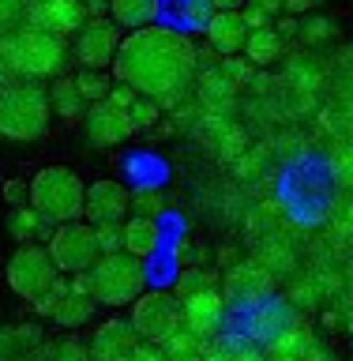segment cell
Here are the masks:
<instances>
[{
    "label": "cell",
    "mask_w": 353,
    "mask_h": 361,
    "mask_svg": "<svg viewBox=\"0 0 353 361\" xmlns=\"http://www.w3.org/2000/svg\"><path fill=\"white\" fill-rule=\"evenodd\" d=\"M113 72L135 94L154 98L162 109H173L196 83L199 53L185 30L151 23V27L128 30V38H120Z\"/></svg>",
    "instance_id": "1"
},
{
    "label": "cell",
    "mask_w": 353,
    "mask_h": 361,
    "mask_svg": "<svg viewBox=\"0 0 353 361\" xmlns=\"http://www.w3.org/2000/svg\"><path fill=\"white\" fill-rule=\"evenodd\" d=\"M68 68V38L45 34L30 23L0 34V72H8L11 79H56Z\"/></svg>",
    "instance_id": "2"
},
{
    "label": "cell",
    "mask_w": 353,
    "mask_h": 361,
    "mask_svg": "<svg viewBox=\"0 0 353 361\" xmlns=\"http://www.w3.org/2000/svg\"><path fill=\"white\" fill-rule=\"evenodd\" d=\"M49 90L34 79H8L0 83V135L16 143H34L49 132Z\"/></svg>",
    "instance_id": "3"
},
{
    "label": "cell",
    "mask_w": 353,
    "mask_h": 361,
    "mask_svg": "<svg viewBox=\"0 0 353 361\" xmlns=\"http://www.w3.org/2000/svg\"><path fill=\"white\" fill-rule=\"evenodd\" d=\"M27 203L49 226L75 222V219H83L87 185L79 180L75 169H68V166H45V169H38V173L30 177Z\"/></svg>",
    "instance_id": "4"
},
{
    "label": "cell",
    "mask_w": 353,
    "mask_h": 361,
    "mask_svg": "<svg viewBox=\"0 0 353 361\" xmlns=\"http://www.w3.org/2000/svg\"><path fill=\"white\" fill-rule=\"evenodd\" d=\"M83 282H87V293L98 305H106V309H124V305H132L143 293L147 267H143L140 256L124 252V248L120 252H101L98 264L90 271H83Z\"/></svg>",
    "instance_id": "5"
},
{
    "label": "cell",
    "mask_w": 353,
    "mask_h": 361,
    "mask_svg": "<svg viewBox=\"0 0 353 361\" xmlns=\"http://www.w3.org/2000/svg\"><path fill=\"white\" fill-rule=\"evenodd\" d=\"M4 279H8V286L30 305L45 301L64 282L56 264H53V256H49V248H42V245H19L16 252L8 256Z\"/></svg>",
    "instance_id": "6"
},
{
    "label": "cell",
    "mask_w": 353,
    "mask_h": 361,
    "mask_svg": "<svg viewBox=\"0 0 353 361\" xmlns=\"http://www.w3.org/2000/svg\"><path fill=\"white\" fill-rule=\"evenodd\" d=\"M45 248H49L53 264L56 271H64V275H83V271H90L101 259V245H98V233L90 222H61L53 226L49 241H45Z\"/></svg>",
    "instance_id": "7"
},
{
    "label": "cell",
    "mask_w": 353,
    "mask_h": 361,
    "mask_svg": "<svg viewBox=\"0 0 353 361\" xmlns=\"http://www.w3.org/2000/svg\"><path fill=\"white\" fill-rule=\"evenodd\" d=\"M180 324H185V309H180L177 293L151 290V293H140V298L132 301V327L143 343L162 346Z\"/></svg>",
    "instance_id": "8"
},
{
    "label": "cell",
    "mask_w": 353,
    "mask_h": 361,
    "mask_svg": "<svg viewBox=\"0 0 353 361\" xmlns=\"http://www.w3.org/2000/svg\"><path fill=\"white\" fill-rule=\"evenodd\" d=\"M117 49H120V27L106 16L87 19L72 38V56L83 68H109L117 61Z\"/></svg>",
    "instance_id": "9"
},
{
    "label": "cell",
    "mask_w": 353,
    "mask_h": 361,
    "mask_svg": "<svg viewBox=\"0 0 353 361\" xmlns=\"http://www.w3.org/2000/svg\"><path fill=\"white\" fill-rule=\"evenodd\" d=\"M94 298L87 293V282H83V275H79L72 286L68 282H61L49 298L45 301H38V312L42 316H49V320H56L61 327H79V324H87L90 316H94Z\"/></svg>",
    "instance_id": "10"
},
{
    "label": "cell",
    "mask_w": 353,
    "mask_h": 361,
    "mask_svg": "<svg viewBox=\"0 0 353 361\" xmlns=\"http://www.w3.org/2000/svg\"><path fill=\"white\" fill-rule=\"evenodd\" d=\"M90 16L83 8V0H30L27 8V23L56 38H75Z\"/></svg>",
    "instance_id": "11"
},
{
    "label": "cell",
    "mask_w": 353,
    "mask_h": 361,
    "mask_svg": "<svg viewBox=\"0 0 353 361\" xmlns=\"http://www.w3.org/2000/svg\"><path fill=\"white\" fill-rule=\"evenodd\" d=\"M132 207V192L113 177H101L94 185H87V203H83V214L90 226H101V222H120Z\"/></svg>",
    "instance_id": "12"
},
{
    "label": "cell",
    "mask_w": 353,
    "mask_h": 361,
    "mask_svg": "<svg viewBox=\"0 0 353 361\" xmlns=\"http://www.w3.org/2000/svg\"><path fill=\"white\" fill-rule=\"evenodd\" d=\"M83 128H87V140L94 147H117L135 132L128 121V109H117L113 102H94L83 117Z\"/></svg>",
    "instance_id": "13"
},
{
    "label": "cell",
    "mask_w": 353,
    "mask_h": 361,
    "mask_svg": "<svg viewBox=\"0 0 353 361\" xmlns=\"http://www.w3.org/2000/svg\"><path fill=\"white\" fill-rule=\"evenodd\" d=\"M180 309H185V327H188V331H196L203 343L218 335L222 324H225V301H222V293L214 286L185 298V301H180Z\"/></svg>",
    "instance_id": "14"
},
{
    "label": "cell",
    "mask_w": 353,
    "mask_h": 361,
    "mask_svg": "<svg viewBox=\"0 0 353 361\" xmlns=\"http://www.w3.org/2000/svg\"><path fill=\"white\" fill-rule=\"evenodd\" d=\"M140 346L132 320H106L90 338V361H128Z\"/></svg>",
    "instance_id": "15"
},
{
    "label": "cell",
    "mask_w": 353,
    "mask_h": 361,
    "mask_svg": "<svg viewBox=\"0 0 353 361\" xmlns=\"http://www.w3.org/2000/svg\"><path fill=\"white\" fill-rule=\"evenodd\" d=\"M203 34H207L211 49L218 56H233V53H244V42L252 34V27L244 23L241 11H214Z\"/></svg>",
    "instance_id": "16"
},
{
    "label": "cell",
    "mask_w": 353,
    "mask_h": 361,
    "mask_svg": "<svg viewBox=\"0 0 353 361\" xmlns=\"http://www.w3.org/2000/svg\"><path fill=\"white\" fill-rule=\"evenodd\" d=\"M162 16H169V27L177 30H207L214 16L211 0H162Z\"/></svg>",
    "instance_id": "17"
},
{
    "label": "cell",
    "mask_w": 353,
    "mask_h": 361,
    "mask_svg": "<svg viewBox=\"0 0 353 361\" xmlns=\"http://www.w3.org/2000/svg\"><path fill=\"white\" fill-rule=\"evenodd\" d=\"M49 106H53V113L61 121H83L87 109H90V102L79 94L75 75H56L53 87H49Z\"/></svg>",
    "instance_id": "18"
},
{
    "label": "cell",
    "mask_w": 353,
    "mask_h": 361,
    "mask_svg": "<svg viewBox=\"0 0 353 361\" xmlns=\"http://www.w3.org/2000/svg\"><path fill=\"white\" fill-rule=\"evenodd\" d=\"M42 346V327L38 324H8L0 327V361H19Z\"/></svg>",
    "instance_id": "19"
},
{
    "label": "cell",
    "mask_w": 353,
    "mask_h": 361,
    "mask_svg": "<svg viewBox=\"0 0 353 361\" xmlns=\"http://www.w3.org/2000/svg\"><path fill=\"white\" fill-rule=\"evenodd\" d=\"M162 16V0H109V19L124 30H140Z\"/></svg>",
    "instance_id": "20"
},
{
    "label": "cell",
    "mask_w": 353,
    "mask_h": 361,
    "mask_svg": "<svg viewBox=\"0 0 353 361\" xmlns=\"http://www.w3.org/2000/svg\"><path fill=\"white\" fill-rule=\"evenodd\" d=\"M158 248V219H143V214H135V219L124 222V252L132 256H154Z\"/></svg>",
    "instance_id": "21"
},
{
    "label": "cell",
    "mask_w": 353,
    "mask_h": 361,
    "mask_svg": "<svg viewBox=\"0 0 353 361\" xmlns=\"http://www.w3.org/2000/svg\"><path fill=\"white\" fill-rule=\"evenodd\" d=\"M271 290V271H264L259 264H241L230 271V293L241 301H252V298H264Z\"/></svg>",
    "instance_id": "22"
},
{
    "label": "cell",
    "mask_w": 353,
    "mask_h": 361,
    "mask_svg": "<svg viewBox=\"0 0 353 361\" xmlns=\"http://www.w3.org/2000/svg\"><path fill=\"white\" fill-rule=\"evenodd\" d=\"M282 49H286V38L275 30V27H259L248 34V42H244V56L252 64H275Z\"/></svg>",
    "instance_id": "23"
},
{
    "label": "cell",
    "mask_w": 353,
    "mask_h": 361,
    "mask_svg": "<svg viewBox=\"0 0 353 361\" xmlns=\"http://www.w3.org/2000/svg\"><path fill=\"white\" fill-rule=\"evenodd\" d=\"M45 226L49 222H45L30 203H19V207H11V214H8V233L16 237L19 245H34V237H38Z\"/></svg>",
    "instance_id": "24"
},
{
    "label": "cell",
    "mask_w": 353,
    "mask_h": 361,
    "mask_svg": "<svg viewBox=\"0 0 353 361\" xmlns=\"http://www.w3.org/2000/svg\"><path fill=\"white\" fill-rule=\"evenodd\" d=\"M233 83L222 75V68H207L199 79V94H203V106H225V102L233 98Z\"/></svg>",
    "instance_id": "25"
},
{
    "label": "cell",
    "mask_w": 353,
    "mask_h": 361,
    "mask_svg": "<svg viewBox=\"0 0 353 361\" xmlns=\"http://www.w3.org/2000/svg\"><path fill=\"white\" fill-rule=\"evenodd\" d=\"M162 350H166V357H169V361H185V357H199V354H203V338H199L196 331H188L185 324H180L177 331H173V335H169L166 343H162Z\"/></svg>",
    "instance_id": "26"
},
{
    "label": "cell",
    "mask_w": 353,
    "mask_h": 361,
    "mask_svg": "<svg viewBox=\"0 0 353 361\" xmlns=\"http://www.w3.org/2000/svg\"><path fill=\"white\" fill-rule=\"evenodd\" d=\"M75 87H79V94H83L90 106H94V102H106L109 98V75L101 72V68H79L75 72Z\"/></svg>",
    "instance_id": "27"
},
{
    "label": "cell",
    "mask_w": 353,
    "mask_h": 361,
    "mask_svg": "<svg viewBox=\"0 0 353 361\" xmlns=\"http://www.w3.org/2000/svg\"><path fill=\"white\" fill-rule=\"evenodd\" d=\"M282 11H286L282 0H244L241 16L252 30H259V27H275V19L282 16Z\"/></svg>",
    "instance_id": "28"
},
{
    "label": "cell",
    "mask_w": 353,
    "mask_h": 361,
    "mask_svg": "<svg viewBox=\"0 0 353 361\" xmlns=\"http://www.w3.org/2000/svg\"><path fill=\"white\" fill-rule=\"evenodd\" d=\"M158 117H162V106H158L154 98H135L132 106H128V121H132V128L140 132V128H151V124H158Z\"/></svg>",
    "instance_id": "29"
},
{
    "label": "cell",
    "mask_w": 353,
    "mask_h": 361,
    "mask_svg": "<svg viewBox=\"0 0 353 361\" xmlns=\"http://www.w3.org/2000/svg\"><path fill=\"white\" fill-rule=\"evenodd\" d=\"M218 68H222V75L230 79L233 87H244L248 79H252V68H256V64L248 61V56H241V53H233V56H222V64H218Z\"/></svg>",
    "instance_id": "30"
},
{
    "label": "cell",
    "mask_w": 353,
    "mask_h": 361,
    "mask_svg": "<svg viewBox=\"0 0 353 361\" xmlns=\"http://www.w3.org/2000/svg\"><path fill=\"white\" fill-rule=\"evenodd\" d=\"M132 207H135V214H143V219H158V214L166 211V196L158 188H143L132 196Z\"/></svg>",
    "instance_id": "31"
},
{
    "label": "cell",
    "mask_w": 353,
    "mask_h": 361,
    "mask_svg": "<svg viewBox=\"0 0 353 361\" xmlns=\"http://www.w3.org/2000/svg\"><path fill=\"white\" fill-rule=\"evenodd\" d=\"M27 8H30V0H0V34L23 27L27 23Z\"/></svg>",
    "instance_id": "32"
},
{
    "label": "cell",
    "mask_w": 353,
    "mask_h": 361,
    "mask_svg": "<svg viewBox=\"0 0 353 361\" xmlns=\"http://www.w3.org/2000/svg\"><path fill=\"white\" fill-rule=\"evenodd\" d=\"M207 286H214V275H207V271H185V275L177 279V301H185V298H192V293H199V290H207Z\"/></svg>",
    "instance_id": "33"
},
{
    "label": "cell",
    "mask_w": 353,
    "mask_h": 361,
    "mask_svg": "<svg viewBox=\"0 0 353 361\" xmlns=\"http://www.w3.org/2000/svg\"><path fill=\"white\" fill-rule=\"evenodd\" d=\"M94 233H98L101 252H120L124 248V226L120 222H101V226H94Z\"/></svg>",
    "instance_id": "34"
},
{
    "label": "cell",
    "mask_w": 353,
    "mask_h": 361,
    "mask_svg": "<svg viewBox=\"0 0 353 361\" xmlns=\"http://www.w3.org/2000/svg\"><path fill=\"white\" fill-rule=\"evenodd\" d=\"M331 34H335V27H331L327 19H320V16H312V19L301 27V38L309 42V45H316V42H327Z\"/></svg>",
    "instance_id": "35"
},
{
    "label": "cell",
    "mask_w": 353,
    "mask_h": 361,
    "mask_svg": "<svg viewBox=\"0 0 353 361\" xmlns=\"http://www.w3.org/2000/svg\"><path fill=\"white\" fill-rule=\"evenodd\" d=\"M49 361H90V350H83L79 343H61L49 346Z\"/></svg>",
    "instance_id": "36"
},
{
    "label": "cell",
    "mask_w": 353,
    "mask_h": 361,
    "mask_svg": "<svg viewBox=\"0 0 353 361\" xmlns=\"http://www.w3.org/2000/svg\"><path fill=\"white\" fill-rule=\"evenodd\" d=\"M128 361H169V357H166V350L158 343H143V338H140V346L132 350Z\"/></svg>",
    "instance_id": "37"
},
{
    "label": "cell",
    "mask_w": 353,
    "mask_h": 361,
    "mask_svg": "<svg viewBox=\"0 0 353 361\" xmlns=\"http://www.w3.org/2000/svg\"><path fill=\"white\" fill-rule=\"evenodd\" d=\"M135 98H140V94H135V90H132L128 83H120V79H117V87H109V98H106V102H113L117 109H128Z\"/></svg>",
    "instance_id": "38"
},
{
    "label": "cell",
    "mask_w": 353,
    "mask_h": 361,
    "mask_svg": "<svg viewBox=\"0 0 353 361\" xmlns=\"http://www.w3.org/2000/svg\"><path fill=\"white\" fill-rule=\"evenodd\" d=\"M230 361H267V357L256 346H237V350H230Z\"/></svg>",
    "instance_id": "39"
},
{
    "label": "cell",
    "mask_w": 353,
    "mask_h": 361,
    "mask_svg": "<svg viewBox=\"0 0 353 361\" xmlns=\"http://www.w3.org/2000/svg\"><path fill=\"white\" fill-rule=\"evenodd\" d=\"M316 0H282V8H286V16H301V11H309Z\"/></svg>",
    "instance_id": "40"
},
{
    "label": "cell",
    "mask_w": 353,
    "mask_h": 361,
    "mask_svg": "<svg viewBox=\"0 0 353 361\" xmlns=\"http://www.w3.org/2000/svg\"><path fill=\"white\" fill-rule=\"evenodd\" d=\"M211 8L214 11H241L244 0H211Z\"/></svg>",
    "instance_id": "41"
},
{
    "label": "cell",
    "mask_w": 353,
    "mask_h": 361,
    "mask_svg": "<svg viewBox=\"0 0 353 361\" xmlns=\"http://www.w3.org/2000/svg\"><path fill=\"white\" fill-rule=\"evenodd\" d=\"M4 192H8V200H23V192H27V188H23L19 180H8V188H4Z\"/></svg>",
    "instance_id": "42"
},
{
    "label": "cell",
    "mask_w": 353,
    "mask_h": 361,
    "mask_svg": "<svg viewBox=\"0 0 353 361\" xmlns=\"http://www.w3.org/2000/svg\"><path fill=\"white\" fill-rule=\"evenodd\" d=\"M185 361H203V354H199V357H185Z\"/></svg>",
    "instance_id": "43"
}]
</instances>
